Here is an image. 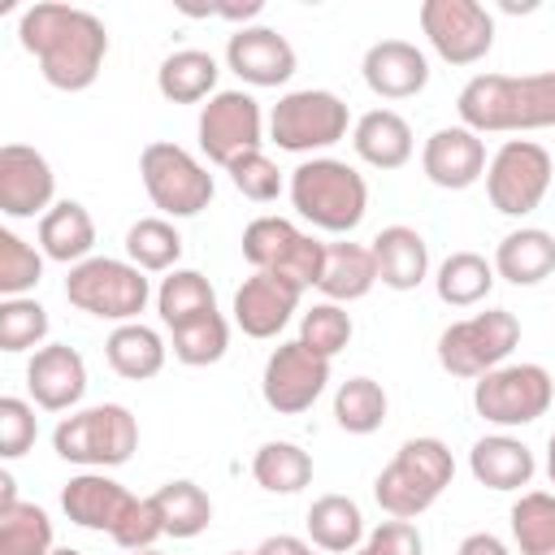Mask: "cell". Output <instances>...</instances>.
<instances>
[{
	"instance_id": "1",
	"label": "cell",
	"mask_w": 555,
	"mask_h": 555,
	"mask_svg": "<svg viewBox=\"0 0 555 555\" xmlns=\"http://www.w3.org/2000/svg\"><path fill=\"white\" fill-rule=\"evenodd\" d=\"M17 39L35 56L43 82L56 91H87L108 56V26L91 9H74L56 0L22 9Z\"/></svg>"
},
{
	"instance_id": "2",
	"label": "cell",
	"mask_w": 555,
	"mask_h": 555,
	"mask_svg": "<svg viewBox=\"0 0 555 555\" xmlns=\"http://www.w3.org/2000/svg\"><path fill=\"white\" fill-rule=\"evenodd\" d=\"M460 126L477 134L555 130V69L538 74H477L455 95Z\"/></svg>"
},
{
	"instance_id": "3",
	"label": "cell",
	"mask_w": 555,
	"mask_h": 555,
	"mask_svg": "<svg viewBox=\"0 0 555 555\" xmlns=\"http://www.w3.org/2000/svg\"><path fill=\"white\" fill-rule=\"evenodd\" d=\"M61 512L91 533H108L121 551H147L156 546V538H165L160 512L147 499H134L121 481H113L108 473H78L65 481L61 490Z\"/></svg>"
},
{
	"instance_id": "4",
	"label": "cell",
	"mask_w": 555,
	"mask_h": 555,
	"mask_svg": "<svg viewBox=\"0 0 555 555\" xmlns=\"http://www.w3.org/2000/svg\"><path fill=\"white\" fill-rule=\"evenodd\" d=\"M291 204L325 234H351L369 212L364 173L338 156H312L291 169Z\"/></svg>"
},
{
	"instance_id": "5",
	"label": "cell",
	"mask_w": 555,
	"mask_h": 555,
	"mask_svg": "<svg viewBox=\"0 0 555 555\" xmlns=\"http://www.w3.org/2000/svg\"><path fill=\"white\" fill-rule=\"evenodd\" d=\"M455 477V460L442 438H408L395 460L377 473L373 499L390 520H416L429 512Z\"/></svg>"
},
{
	"instance_id": "6",
	"label": "cell",
	"mask_w": 555,
	"mask_h": 555,
	"mask_svg": "<svg viewBox=\"0 0 555 555\" xmlns=\"http://www.w3.org/2000/svg\"><path fill=\"white\" fill-rule=\"evenodd\" d=\"M52 451L65 464H78L87 473L121 468L139 451V421L126 403H95L61 416L52 429Z\"/></svg>"
},
{
	"instance_id": "7",
	"label": "cell",
	"mask_w": 555,
	"mask_h": 555,
	"mask_svg": "<svg viewBox=\"0 0 555 555\" xmlns=\"http://www.w3.org/2000/svg\"><path fill=\"white\" fill-rule=\"evenodd\" d=\"M65 299L78 312H91L100 321H139V312L152 299V282L139 264L130 260H113V256H91L82 264L69 269L65 278Z\"/></svg>"
},
{
	"instance_id": "8",
	"label": "cell",
	"mask_w": 555,
	"mask_h": 555,
	"mask_svg": "<svg viewBox=\"0 0 555 555\" xmlns=\"http://www.w3.org/2000/svg\"><path fill=\"white\" fill-rule=\"evenodd\" d=\"M139 178H143V191L147 199L160 208V217H199L212 195H217V182L212 173L178 143L169 139H156L139 152Z\"/></svg>"
},
{
	"instance_id": "9",
	"label": "cell",
	"mask_w": 555,
	"mask_h": 555,
	"mask_svg": "<svg viewBox=\"0 0 555 555\" xmlns=\"http://www.w3.org/2000/svg\"><path fill=\"white\" fill-rule=\"evenodd\" d=\"M520 343V321L507 308H486L464 321H451L438 334V364L451 377H486L490 369L507 364L512 347Z\"/></svg>"
},
{
	"instance_id": "10",
	"label": "cell",
	"mask_w": 555,
	"mask_h": 555,
	"mask_svg": "<svg viewBox=\"0 0 555 555\" xmlns=\"http://www.w3.org/2000/svg\"><path fill=\"white\" fill-rule=\"evenodd\" d=\"M555 399V382L542 364H499L486 377L473 382V408L481 421L499 425V429H520L533 425L538 416H546Z\"/></svg>"
},
{
	"instance_id": "11",
	"label": "cell",
	"mask_w": 555,
	"mask_h": 555,
	"mask_svg": "<svg viewBox=\"0 0 555 555\" xmlns=\"http://www.w3.org/2000/svg\"><path fill=\"white\" fill-rule=\"evenodd\" d=\"M347 126H351L347 104L321 87L286 91L269 113V139L282 152H325L338 139H347Z\"/></svg>"
},
{
	"instance_id": "12",
	"label": "cell",
	"mask_w": 555,
	"mask_h": 555,
	"mask_svg": "<svg viewBox=\"0 0 555 555\" xmlns=\"http://www.w3.org/2000/svg\"><path fill=\"white\" fill-rule=\"evenodd\" d=\"M243 260L256 273H278V278H291L308 291L321 278L325 243L312 238L308 230H299L286 217H256L243 230Z\"/></svg>"
},
{
	"instance_id": "13",
	"label": "cell",
	"mask_w": 555,
	"mask_h": 555,
	"mask_svg": "<svg viewBox=\"0 0 555 555\" xmlns=\"http://www.w3.org/2000/svg\"><path fill=\"white\" fill-rule=\"evenodd\" d=\"M551 178H555V160L542 143L507 139L486 165V195L503 217H525L546 199Z\"/></svg>"
},
{
	"instance_id": "14",
	"label": "cell",
	"mask_w": 555,
	"mask_h": 555,
	"mask_svg": "<svg viewBox=\"0 0 555 555\" xmlns=\"http://www.w3.org/2000/svg\"><path fill=\"white\" fill-rule=\"evenodd\" d=\"M421 30L447 65H477L494 48V17L477 0H425Z\"/></svg>"
},
{
	"instance_id": "15",
	"label": "cell",
	"mask_w": 555,
	"mask_h": 555,
	"mask_svg": "<svg viewBox=\"0 0 555 555\" xmlns=\"http://www.w3.org/2000/svg\"><path fill=\"white\" fill-rule=\"evenodd\" d=\"M325 386H330V360L308 351L299 338L278 343L264 360V373H260V395L278 416L308 412L325 395Z\"/></svg>"
},
{
	"instance_id": "16",
	"label": "cell",
	"mask_w": 555,
	"mask_h": 555,
	"mask_svg": "<svg viewBox=\"0 0 555 555\" xmlns=\"http://www.w3.org/2000/svg\"><path fill=\"white\" fill-rule=\"evenodd\" d=\"M199 152L230 169L243 152H260V134H264V113L256 104V95L247 91H217L204 108H199Z\"/></svg>"
},
{
	"instance_id": "17",
	"label": "cell",
	"mask_w": 555,
	"mask_h": 555,
	"mask_svg": "<svg viewBox=\"0 0 555 555\" xmlns=\"http://www.w3.org/2000/svg\"><path fill=\"white\" fill-rule=\"evenodd\" d=\"M56 195V173L43 152L26 143H4L0 147V212L22 221V217H43Z\"/></svg>"
},
{
	"instance_id": "18",
	"label": "cell",
	"mask_w": 555,
	"mask_h": 555,
	"mask_svg": "<svg viewBox=\"0 0 555 555\" xmlns=\"http://www.w3.org/2000/svg\"><path fill=\"white\" fill-rule=\"evenodd\" d=\"M26 390L43 412H78L87 395V360L69 343H43L26 360Z\"/></svg>"
},
{
	"instance_id": "19",
	"label": "cell",
	"mask_w": 555,
	"mask_h": 555,
	"mask_svg": "<svg viewBox=\"0 0 555 555\" xmlns=\"http://www.w3.org/2000/svg\"><path fill=\"white\" fill-rule=\"evenodd\" d=\"M225 65L247 82V87H282L291 82L299 56L286 35L273 26H238L225 39Z\"/></svg>"
},
{
	"instance_id": "20",
	"label": "cell",
	"mask_w": 555,
	"mask_h": 555,
	"mask_svg": "<svg viewBox=\"0 0 555 555\" xmlns=\"http://www.w3.org/2000/svg\"><path fill=\"white\" fill-rule=\"evenodd\" d=\"M299 299H304L299 282L278 278V273H251L234 291V325L247 338H278L286 330V321L295 317Z\"/></svg>"
},
{
	"instance_id": "21",
	"label": "cell",
	"mask_w": 555,
	"mask_h": 555,
	"mask_svg": "<svg viewBox=\"0 0 555 555\" xmlns=\"http://www.w3.org/2000/svg\"><path fill=\"white\" fill-rule=\"evenodd\" d=\"M486 143L468 126H442L421 147V169L442 191H468L477 178H486Z\"/></svg>"
},
{
	"instance_id": "22",
	"label": "cell",
	"mask_w": 555,
	"mask_h": 555,
	"mask_svg": "<svg viewBox=\"0 0 555 555\" xmlns=\"http://www.w3.org/2000/svg\"><path fill=\"white\" fill-rule=\"evenodd\" d=\"M364 87L382 100H412L429 87V61L408 39H377L360 61Z\"/></svg>"
},
{
	"instance_id": "23",
	"label": "cell",
	"mask_w": 555,
	"mask_h": 555,
	"mask_svg": "<svg viewBox=\"0 0 555 555\" xmlns=\"http://www.w3.org/2000/svg\"><path fill=\"white\" fill-rule=\"evenodd\" d=\"M468 473L486 490H503V494L507 490H520L525 494V486L538 473V460H533V451L520 438H512V434H486L468 451Z\"/></svg>"
},
{
	"instance_id": "24",
	"label": "cell",
	"mask_w": 555,
	"mask_h": 555,
	"mask_svg": "<svg viewBox=\"0 0 555 555\" xmlns=\"http://www.w3.org/2000/svg\"><path fill=\"white\" fill-rule=\"evenodd\" d=\"M351 147L373 169H403L412 160L416 139H412V126H408L403 113H395V108H369L351 126Z\"/></svg>"
},
{
	"instance_id": "25",
	"label": "cell",
	"mask_w": 555,
	"mask_h": 555,
	"mask_svg": "<svg viewBox=\"0 0 555 555\" xmlns=\"http://www.w3.org/2000/svg\"><path fill=\"white\" fill-rule=\"evenodd\" d=\"M377 260V282L390 291H416L429 273V243L412 225H386L369 243Z\"/></svg>"
},
{
	"instance_id": "26",
	"label": "cell",
	"mask_w": 555,
	"mask_h": 555,
	"mask_svg": "<svg viewBox=\"0 0 555 555\" xmlns=\"http://www.w3.org/2000/svg\"><path fill=\"white\" fill-rule=\"evenodd\" d=\"M304 525H308V542L321 555H356L364 546V538H369L364 533V512L347 494H321V499H312Z\"/></svg>"
},
{
	"instance_id": "27",
	"label": "cell",
	"mask_w": 555,
	"mask_h": 555,
	"mask_svg": "<svg viewBox=\"0 0 555 555\" xmlns=\"http://www.w3.org/2000/svg\"><path fill=\"white\" fill-rule=\"evenodd\" d=\"M494 273L512 286H538L555 273V234L542 225H520L503 234L494 247Z\"/></svg>"
},
{
	"instance_id": "28",
	"label": "cell",
	"mask_w": 555,
	"mask_h": 555,
	"mask_svg": "<svg viewBox=\"0 0 555 555\" xmlns=\"http://www.w3.org/2000/svg\"><path fill=\"white\" fill-rule=\"evenodd\" d=\"M95 247V221L78 199H56L43 217H39V251L56 264H82L91 260Z\"/></svg>"
},
{
	"instance_id": "29",
	"label": "cell",
	"mask_w": 555,
	"mask_h": 555,
	"mask_svg": "<svg viewBox=\"0 0 555 555\" xmlns=\"http://www.w3.org/2000/svg\"><path fill=\"white\" fill-rule=\"evenodd\" d=\"M377 286V260L364 243H325V264L317 278V291L330 304H356Z\"/></svg>"
},
{
	"instance_id": "30",
	"label": "cell",
	"mask_w": 555,
	"mask_h": 555,
	"mask_svg": "<svg viewBox=\"0 0 555 555\" xmlns=\"http://www.w3.org/2000/svg\"><path fill=\"white\" fill-rule=\"evenodd\" d=\"M217 56L204 48H178L156 69V91L169 104H199L217 95Z\"/></svg>"
},
{
	"instance_id": "31",
	"label": "cell",
	"mask_w": 555,
	"mask_h": 555,
	"mask_svg": "<svg viewBox=\"0 0 555 555\" xmlns=\"http://www.w3.org/2000/svg\"><path fill=\"white\" fill-rule=\"evenodd\" d=\"M104 356H108V369H113L117 377H126V382H147V377H156V373L165 369L169 347H165V338H160L152 325L126 321V325H117V330L104 338Z\"/></svg>"
},
{
	"instance_id": "32",
	"label": "cell",
	"mask_w": 555,
	"mask_h": 555,
	"mask_svg": "<svg viewBox=\"0 0 555 555\" xmlns=\"http://www.w3.org/2000/svg\"><path fill=\"white\" fill-rule=\"evenodd\" d=\"M499 273H494V260H486L481 251H451L438 273H434V291L447 308H473L481 304L490 291H494Z\"/></svg>"
},
{
	"instance_id": "33",
	"label": "cell",
	"mask_w": 555,
	"mask_h": 555,
	"mask_svg": "<svg viewBox=\"0 0 555 555\" xmlns=\"http://www.w3.org/2000/svg\"><path fill=\"white\" fill-rule=\"evenodd\" d=\"M156 312L165 321V330H178L204 312H217V295H212V282L199 273V269H173L160 278L156 286Z\"/></svg>"
},
{
	"instance_id": "34",
	"label": "cell",
	"mask_w": 555,
	"mask_h": 555,
	"mask_svg": "<svg viewBox=\"0 0 555 555\" xmlns=\"http://www.w3.org/2000/svg\"><path fill=\"white\" fill-rule=\"evenodd\" d=\"M156 512H160V525H165V538H199L212 520V499L204 494V486L178 477V481H165L156 494H152Z\"/></svg>"
},
{
	"instance_id": "35",
	"label": "cell",
	"mask_w": 555,
	"mask_h": 555,
	"mask_svg": "<svg viewBox=\"0 0 555 555\" xmlns=\"http://www.w3.org/2000/svg\"><path fill=\"white\" fill-rule=\"evenodd\" d=\"M126 260L143 273H173L182 260V234L169 217H139L126 230Z\"/></svg>"
},
{
	"instance_id": "36",
	"label": "cell",
	"mask_w": 555,
	"mask_h": 555,
	"mask_svg": "<svg viewBox=\"0 0 555 555\" xmlns=\"http://www.w3.org/2000/svg\"><path fill=\"white\" fill-rule=\"evenodd\" d=\"M251 477L269 494H299L312 481V455L295 442H264L251 455Z\"/></svg>"
},
{
	"instance_id": "37",
	"label": "cell",
	"mask_w": 555,
	"mask_h": 555,
	"mask_svg": "<svg viewBox=\"0 0 555 555\" xmlns=\"http://www.w3.org/2000/svg\"><path fill=\"white\" fill-rule=\"evenodd\" d=\"M386 412H390V399L373 377H347L334 395V421L347 434H360V438L377 434L386 425Z\"/></svg>"
},
{
	"instance_id": "38",
	"label": "cell",
	"mask_w": 555,
	"mask_h": 555,
	"mask_svg": "<svg viewBox=\"0 0 555 555\" xmlns=\"http://www.w3.org/2000/svg\"><path fill=\"white\" fill-rule=\"evenodd\" d=\"M169 347H173V360L178 364H191V369H208L225 356L230 347V321L221 312H204L178 330H169Z\"/></svg>"
},
{
	"instance_id": "39",
	"label": "cell",
	"mask_w": 555,
	"mask_h": 555,
	"mask_svg": "<svg viewBox=\"0 0 555 555\" xmlns=\"http://www.w3.org/2000/svg\"><path fill=\"white\" fill-rule=\"evenodd\" d=\"M512 538L520 555L555 551V494L551 490H525L512 503Z\"/></svg>"
},
{
	"instance_id": "40",
	"label": "cell",
	"mask_w": 555,
	"mask_h": 555,
	"mask_svg": "<svg viewBox=\"0 0 555 555\" xmlns=\"http://www.w3.org/2000/svg\"><path fill=\"white\" fill-rule=\"evenodd\" d=\"M0 555H52V520L39 503L0 507Z\"/></svg>"
},
{
	"instance_id": "41",
	"label": "cell",
	"mask_w": 555,
	"mask_h": 555,
	"mask_svg": "<svg viewBox=\"0 0 555 555\" xmlns=\"http://www.w3.org/2000/svg\"><path fill=\"white\" fill-rule=\"evenodd\" d=\"M48 330H52L48 325V308L39 299L22 295V299H4L0 304V351H9V356L30 351V347L39 351Z\"/></svg>"
},
{
	"instance_id": "42",
	"label": "cell",
	"mask_w": 555,
	"mask_h": 555,
	"mask_svg": "<svg viewBox=\"0 0 555 555\" xmlns=\"http://www.w3.org/2000/svg\"><path fill=\"white\" fill-rule=\"evenodd\" d=\"M43 260L48 256L39 247H30L22 234L0 230V295L22 299L26 291H35L39 278H43Z\"/></svg>"
},
{
	"instance_id": "43",
	"label": "cell",
	"mask_w": 555,
	"mask_h": 555,
	"mask_svg": "<svg viewBox=\"0 0 555 555\" xmlns=\"http://www.w3.org/2000/svg\"><path fill=\"white\" fill-rule=\"evenodd\" d=\"M351 334H356L351 312H347L343 304H330V299L312 304V308L304 312V321H299V343H304L308 351L325 356V360H334V356L351 343Z\"/></svg>"
},
{
	"instance_id": "44",
	"label": "cell",
	"mask_w": 555,
	"mask_h": 555,
	"mask_svg": "<svg viewBox=\"0 0 555 555\" xmlns=\"http://www.w3.org/2000/svg\"><path fill=\"white\" fill-rule=\"evenodd\" d=\"M225 173H230L234 191L243 199H251V204H273L282 195V173L264 152H243Z\"/></svg>"
},
{
	"instance_id": "45",
	"label": "cell",
	"mask_w": 555,
	"mask_h": 555,
	"mask_svg": "<svg viewBox=\"0 0 555 555\" xmlns=\"http://www.w3.org/2000/svg\"><path fill=\"white\" fill-rule=\"evenodd\" d=\"M35 434H39V421H35V408L17 395H4L0 399V455L4 460H17L35 447Z\"/></svg>"
},
{
	"instance_id": "46",
	"label": "cell",
	"mask_w": 555,
	"mask_h": 555,
	"mask_svg": "<svg viewBox=\"0 0 555 555\" xmlns=\"http://www.w3.org/2000/svg\"><path fill=\"white\" fill-rule=\"evenodd\" d=\"M356 555H425V542L412 520H382Z\"/></svg>"
},
{
	"instance_id": "47",
	"label": "cell",
	"mask_w": 555,
	"mask_h": 555,
	"mask_svg": "<svg viewBox=\"0 0 555 555\" xmlns=\"http://www.w3.org/2000/svg\"><path fill=\"white\" fill-rule=\"evenodd\" d=\"M251 555H312V542H304V538H295V533H273V538H264Z\"/></svg>"
},
{
	"instance_id": "48",
	"label": "cell",
	"mask_w": 555,
	"mask_h": 555,
	"mask_svg": "<svg viewBox=\"0 0 555 555\" xmlns=\"http://www.w3.org/2000/svg\"><path fill=\"white\" fill-rule=\"evenodd\" d=\"M455 555H512V551H507V542H503V538H494V533H486V529H481V533H468V538L460 542V551H455Z\"/></svg>"
},
{
	"instance_id": "49",
	"label": "cell",
	"mask_w": 555,
	"mask_h": 555,
	"mask_svg": "<svg viewBox=\"0 0 555 555\" xmlns=\"http://www.w3.org/2000/svg\"><path fill=\"white\" fill-rule=\"evenodd\" d=\"M264 13V0H243V4H212V17H225V22H251Z\"/></svg>"
},
{
	"instance_id": "50",
	"label": "cell",
	"mask_w": 555,
	"mask_h": 555,
	"mask_svg": "<svg viewBox=\"0 0 555 555\" xmlns=\"http://www.w3.org/2000/svg\"><path fill=\"white\" fill-rule=\"evenodd\" d=\"M17 503V481L13 473H0V507H13Z\"/></svg>"
},
{
	"instance_id": "51",
	"label": "cell",
	"mask_w": 555,
	"mask_h": 555,
	"mask_svg": "<svg viewBox=\"0 0 555 555\" xmlns=\"http://www.w3.org/2000/svg\"><path fill=\"white\" fill-rule=\"evenodd\" d=\"M546 477H551V486H555V434L546 438Z\"/></svg>"
},
{
	"instance_id": "52",
	"label": "cell",
	"mask_w": 555,
	"mask_h": 555,
	"mask_svg": "<svg viewBox=\"0 0 555 555\" xmlns=\"http://www.w3.org/2000/svg\"><path fill=\"white\" fill-rule=\"evenodd\" d=\"M52 555H82V551H74V546H52Z\"/></svg>"
},
{
	"instance_id": "53",
	"label": "cell",
	"mask_w": 555,
	"mask_h": 555,
	"mask_svg": "<svg viewBox=\"0 0 555 555\" xmlns=\"http://www.w3.org/2000/svg\"><path fill=\"white\" fill-rule=\"evenodd\" d=\"M126 555H160L156 546H147V551H126Z\"/></svg>"
},
{
	"instance_id": "54",
	"label": "cell",
	"mask_w": 555,
	"mask_h": 555,
	"mask_svg": "<svg viewBox=\"0 0 555 555\" xmlns=\"http://www.w3.org/2000/svg\"><path fill=\"white\" fill-rule=\"evenodd\" d=\"M225 555H251V551H225Z\"/></svg>"
},
{
	"instance_id": "55",
	"label": "cell",
	"mask_w": 555,
	"mask_h": 555,
	"mask_svg": "<svg viewBox=\"0 0 555 555\" xmlns=\"http://www.w3.org/2000/svg\"><path fill=\"white\" fill-rule=\"evenodd\" d=\"M546 555H555V551H546Z\"/></svg>"
},
{
	"instance_id": "56",
	"label": "cell",
	"mask_w": 555,
	"mask_h": 555,
	"mask_svg": "<svg viewBox=\"0 0 555 555\" xmlns=\"http://www.w3.org/2000/svg\"><path fill=\"white\" fill-rule=\"evenodd\" d=\"M312 555H317V551H312Z\"/></svg>"
}]
</instances>
